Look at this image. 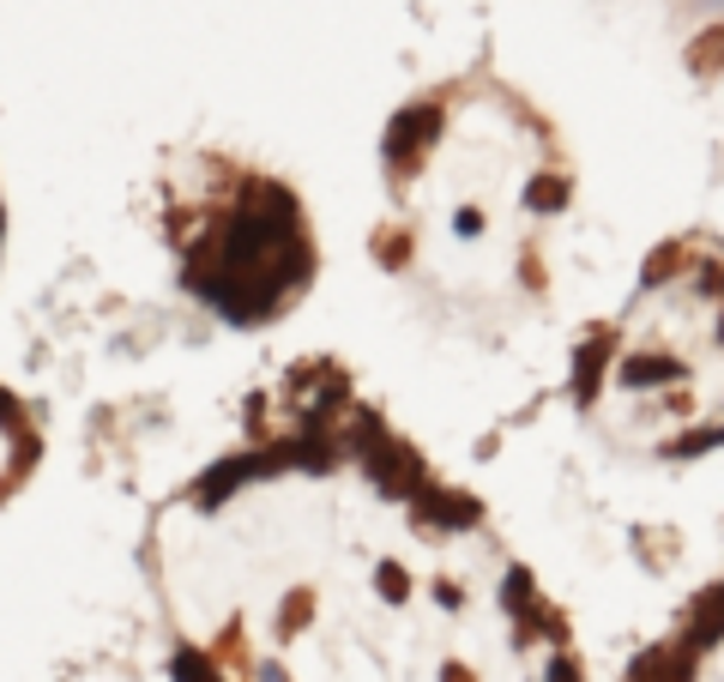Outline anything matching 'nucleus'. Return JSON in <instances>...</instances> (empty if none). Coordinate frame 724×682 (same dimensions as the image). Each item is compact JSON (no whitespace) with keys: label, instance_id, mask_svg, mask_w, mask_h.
<instances>
[]
</instances>
